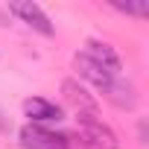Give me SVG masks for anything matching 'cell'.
Listing matches in <instances>:
<instances>
[{"mask_svg": "<svg viewBox=\"0 0 149 149\" xmlns=\"http://www.w3.org/2000/svg\"><path fill=\"white\" fill-rule=\"evenodd\" d=\"M79 129H82V140L88 149H120L117 134L97 114H79Z\"/></svg>", "mask_w": 149, "mask_h": 149, "instance_id": "obj_1", "label": "cell"}, {"mask_svg": "<svg viewBox=\"0 0 149 149\" xmlns=\"http://www.w3.org/2000/svg\"><path fill=\"white\" fill-rule=\"evenodd\" d=\"M21 146L24 149H70V140L67 134H56L44 126H24L21 129Z\"/></svg>", "mask_w": 149, "mask_h": 149, "instance_id": "obj_2", "label": "cell"}, {"mask_svg": "<svg viewBox=\"0 0 149 149\" xmlns=\"http://www.w3.org/2000/svg\"><path fill=\"white\" fill-rule=\"evenodd\" d=\"M9 12H12L15 18H21L26 26H32L35 32H41V35H53V24H50V18L44 15V9H41L38 3H32V0H15V3H9Z\"/></svg>", "mask_w": 149, "mask_h": 149, "instance_id": "obj_3", "label": "cell"}, {"mask_svg": "<svg viewBox=\"0 0 149 149\" xmlns=\"http://www.w3.org/2000/svg\"><path fill=\"white\" fill-rule=\"evenodd\" d=\"M73 67H76V73H79L82 79H88V82H91L94 88H100V91H108V85L117 79L111 70H105L102 64H97L94 58H88L85 53H76V56H73Z\"/></svg>", "mask_w": 149, "mask_h": 149, "instance_id": "obj_4", "label": "cell"}, {"mask_svg": "<svg viewBox=\"0 0 149 149\" xmlns=\"http://www.w3.org/2000/svg\"><path fill=\"white\" fill-rule=\"evenodd\" d=\"M61 94H64L67 105H73V111H76V114H97L94 97H91L76 79H64V82H61Z\"/></svg>", "mask_w": 149, "mask_h": 149, "instance_id": "obj_5", "label": "cell"}, {"mask_svg": "<svg viewBox=\"0 0 149 149\" xmlns=\"http://www.w3.org/2000/svg\"><path fill=\"white\" fill-rule=\"evenodd\" d=\"M24 114L38 126V123H58L61 120V108L50 100H41V97H32L24 102Z\"/></svg>", "mask_w": 149, "mask_h": 149, "instance_id": "obj_6", "label": "cell"}, {"mask_svg": "<svg viewBox=\"0 0 149 149\" xmlns=\"http://www.w3.org/2000/svg\"><path fill=\"white\" fill-rule=\"evenodd\" d=\"M85 56L88 58H94L97 64H102L105 70H111L114 73V76H117V73H120V58H117V53L111 50V44H105V41H97V38H91L88 41V50H85Z\"/></svg>", "mask_w": 149, "mask_h": 149, "instance_id": "obj_7", "label": "cell"}, {"mask_svg": "<svg viewBox=\"0 0 149 149\" xmlns=\"http://www.w3.org/2000/svg\"><path fill=\"white\" fill-rule=\"evenodd\" d=\"M102 94H105V100L114 102L117 108L132 111V108L137 105V94H134V88H132L129 82H123V79H114V82L108 85V91H102Z\"/></svg>", "mask_w": 149, "mask_h": 149, "instance_id": "obj_8", "label": "cell"}, {"mask_svg": "<svg viewBox=\"0 0 149 149\" xmlns=\"http://www.w3.org/2000/svg\"><path fill=\"white\" fill-rule=\"evenodd\" d=\"M111 6L123 15H137V18H146L149 15V3L146 0H140V3H120V0H111Z\"/></svg>", "mask_w": 149, "mask_h": 149, "instance_id": "obj_9", "label": "cell"}]
</instances>
